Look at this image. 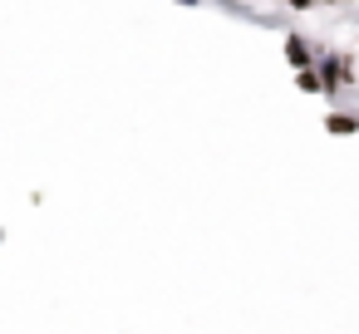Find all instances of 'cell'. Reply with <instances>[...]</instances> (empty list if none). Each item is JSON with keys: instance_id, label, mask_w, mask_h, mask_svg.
<instances>
[{"instance_id": "obj_3", "label": "cell", "mask_w": 359, "mask_h": 334, "mask_svg": "<svg viewBox=\"0 0 359 334\" xmlns=\"http://www.w3.org/2000/svg\"><path fill=\"white\" fill-rule=\"evenodd\" d=\"M325 128H330V133H359V118H354V113H330Z\"/></svg>"}, {"instance_id": "obj_1", "label": "cell", "mask_w": 359, "mask_h": 334, "mask_svg": "<svg viewBox=\"0 0 359 334\" xmlns=\"http://www.w3.org/2000/svg\"><path fill=\"white\" fill-rule=\"evenodd\" d=\"M315 74H320V89L325 94H339L344 84H354V64L344 55H320L315 60Z\"/></svg>"}, {"instance_id": "obj_4", "label": "cell", "mask_w": 359, "mask_h": 334, "mask_svg": "<svg viewBox=\"0 0 359 334\" xmlns=\"http://www.w3.org/2000/svg\"><path fill=\"white\" fill-rule=\"evenodd\" d=\"M295 84H300L305 94H325V89H320V74H315V64H310V69H295Z\"/></svg>"}, {"instance_id": "obj_2", "label": "cell", "mask_w": 359, "mask_h": 334, "mask_svg": "<svg viewBox=\"0 0 359 334\" xmlns=\"http://www.w3.org/2000/svg\"><path fill=\"white\" fill-rule=\"evenodd\" d=\"M285 60H290V69H310V64H315V55H310V45H305L300 35L285 40Z\"/></svg>"}, {"instance_id": "obj_5", "label": "cell", "mask_w": 359, "mask_h": 334, "mask_svg": "<svg viewBox=\"0 0 359 334\" xmlns=\"http://www.w3.org/2000/svg\"><path fill=\"white\" fill-rule=\"evenodd\" d=\"M182 6H202V0H182Z\"/></svg>"}]
</instances>
